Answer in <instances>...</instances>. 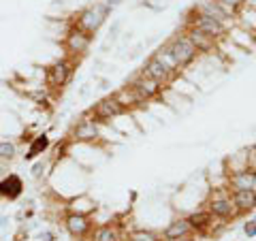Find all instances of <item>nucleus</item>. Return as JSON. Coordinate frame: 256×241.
<instances>
[{
	"label": "nucleus",
	"instance_id": "nucleus-1",
	"mask_svg": "<svg viewBox=\"0 0 256 241\" xmlns=\"http://www.w3.org/2000/svg\"><path fill=\"white\" fill-rule=\"evenodd\" d=\"M109 13H111L109 6L100 4V2L88 6V9H84L82 13L77 15V28H82L84 32H88V34H94V32L105 24V20L109 18Z\"/></svg>",
	"mask_w": 256,
	"mask_h": 241
},
{
	"label": "nucleus",
	"instance_id": "nucleus-2",
	"mask_svg": "<svg viewBox=\"0 0 256 241\" xmlns=\"http://www.w3.org/2000/svg\"><path fill=\"white\" fill-rule=\"evenodd\" d=\"M166 50H169V54L173 56V60L178 62V66H180V68L190 66V64L196 60V56H198L196 47L190 43V38H188L186 34L175 36L173 41H171L169 45H166Z\"/></svg>",
	"mask_w": 256,
	"mask_h": 241
},
{
	"label": "nucleus",
	"instance_id": "nucleus-3",
	"mask_svg": "<svg viewBox=\"0 0 256 241\" xmlns=\"http://www.w3.org/2000/svg\"><path fill=\"white\" fill-rule=\"evenodd\" d=\"M190 26L203 30L205 34H210L214 38V41H220V38L226 36V24H222L220 20H216L207 13H201L198 9L194 11V18L190 20Z\"/></svg>",
	"mask_w": 256,
	"mask_h": 241
},
{
	"label": "nucleus",
	"instance_id": "nucleus-4",
	"mask_svg": "<svg viewBox=\"0 0 256 241\" xmlns=\"http://www.w3.org/2000/svg\"><path fill=\"white\" fill-rule=\"evenodd\" d=\"M126 109L124 105L120 102L116 96H107V98L98 100L96 105L92 107V118L96 120V122H105V120H114V118H120L124 116Z\"/></svg>",
	"mask_w": 256,
	"mask_h": 241
},
{
	"label": "nucleus",
	"instance_id": "nucleus-5",
	"mask_svg": "<svg viewBox=\"0 0 256 241\" xmlns=\"http://www.w3.org/2000/svg\"><path fill=\"white\" fill-rule=\"evenodd\" d=\"M143 73H146L148 77H152L156 84L160 86H166V84H171L173 79H175V73L166 66V64L158 58V56L154 54L152 58L146 62V66H143Z\"/></svg>",
	"mask_w": 256,
	"mask_h": 241
},
{
	"label": "nucleus",
	"instance_id": "nucleus-6",
	"mask_svg": "<svg viewBox=\"0 0 256 241\" xmlns=\"http://www.w3.org/2000/svg\"><path fill=\"white\" fill-rule=\"evenodd\" d=\"M70 77H73V64H70L68 60H58L54 62L50 70H47V84H50L52 88H56V90H60V88H64Z\"/></svg>",
	"mask_w": 256,
	"mask_h": 241
},
{
	"label": "nucleus",
	"instance_id": "nucleus-7",
	"mask_svg": "<svg viewBox=\"0 0 256 241\" xmlns=\"http://www.w3.org/2000/svg\"><path fill=\"white\" fill-rule=\"evenodd\" d=\"M128 86H130L132 90L137 92V94H139V96H141V98L146 100V102H148V100H152V98H156V96L160 94V90H162V86L156 84L154 79L148 77L146 73L137 75V77H134V79H132V82L128 84Z\"/></svg>",
	"mask_w": 256,
	"mask_h": 241
},
{
	"label": "nucleus",
	"instance_id": "nucleus-8",
	"mask_svg": "<svg viewBox=\"0 0 256 241\" xmlns=\"http://www.w3.org/2000/svg\"><path fill=\"white\" fill-rule=\"evenodd\" d=\"M92 43V36L88 34V32H84L82 28H70L68 30V34H66V50L70 54H75V56H82L88 52V47H90Z\"/></svg>",
	"mask_w": 256,
	"mask_h": 241
},
{
	"label": "nucleus",
	"instance_id": "nucleus-9",
	"mask_svg": "<svg viewBox=\"0 0 256 241\" xmlns=\"http://www.w3.org/2000/svg\"><path fill=\"white\" fill-rule=\"evenodd\" d=\"M70 136H73L75 141H84V143L96 141L98 139V124H96V120H90V118L79 120L73 128V132H70Z\"/></svg>",
	"mask_w": 256,
	"mask_h": 241
},
{
	"label": "nucleus",
	"instance_id": "nucleus-10",
	"mask_svg": "<svg viewBox=\"0 0 256 241\" xmlns=\"http://www.w3.org/2000/svg\"><path fill=\"white\" fill-rule=\"evenodd\" d=\"M207 212H210L214 218L228 220V218H233V216H237V207L233 205L230 196H214L210 200V210Z\"/></svg>",
	"mask_w": 256,
	"mask_h": 241
},
{
	"label": "nucleus",
	"instance_id": "nucleus-11",
	"mask_svg": "<svg viewBox=\"0 0 256 241\" xmlns=\"http://www.w3.org/2000/svg\"><path fill=\"white\" fill-rule=\"evenodd\" d=\"M64 226H66V230H68L73 237H84V235H88V232H90L92 222L88 220V216L73 212V214L66 216V220H64Z\"/></svg>",
	"mask_w": 256,
	"mask_h": 241
},
{
	"label": "nucleus",
	"instance_id": "nucleus-12",
	"mask_svg": "<svg viewBox=\"0 0 256 241\" xmlns=\"http://www.w3.org/2000/svg\"><path fill=\"white\" fill-rule=\"evenodd\" d=\"M186 36L190 38V43L196 47L198 54H201V52H203V54H212V52L216 50V43H218V41H214L210 34H205L203 30H198V28H194V26H188Z\"/></svg>",
	"mask_w": 256,
	"mask_h": 241
},
{
	"label": "nucleus",
	"instance_id": "nucleus-13",
	"mask_svg": "<svg viewBox=\"0 0 256 241\" xmlns=\"http://www.w3.org/2000/svg\"><path fill=\"white\" fill-rule=\"evenodd\" d=\"M22 192H24V182L20 175H6L4 180H0V196L6 198V200H15V198H20L22 196Z\"/></svg>",
	"mask_w": 256,
	"mask_h": 241
},
{
	"label": "nucleus",
	"instance_id": "nucleus-14",
	"mask_svg": "<svg viewBox=\"0 0 256 241\" xmlns=\"http://www.w3.org/2000/svg\"><path fill=\"white\" fill-rule=\"evenodd\" d=\"M233 205L237 207V212H250L256 207V188H248V190H233Z\"/></svg>",
	"mask_w": 256,
	"mask_h": 241
},
{
	"label": "nucleus",
	"instance_id": "nucleus-15",
	"mask_svg": "<svg viewBox=\"0 0 256 241\" xmlns=\"http://www.w3.org/2000/svg\"><path fill=\"white\" fill-rule=\"evenodd\" d=\"M230 186L233 190H248V188H256V171L254 168H242L230 175Z\"/></svg>",
	"mask_w": 256,
	"mask_h": 241
},
{
	"label": "nucleus",
	"instance_id": "nucleus-16",
	"mask_svg": "<svg viewBox=\"0 0 256 241\" xmlns=\"http://www.w3.org/2000/svg\"><path fill=\"white\" fill-rule=\"evenodd\" d=\"M114 96H116V98H118L120 102H122L126 111H128V109H134V107H146V105H148V102L143 100L141 96H139L137 92H134L130 86L122 88V90H120V92H116Z\"/></svg>",
	"mask_w": 256,
	"mask_h": 241
},
{
	"label": "nucleus",
	"instance_id": "nucleus-17",
	"mask_svg": "<svg viewBox=\"0 0 256 241\" xmlns=\"http://www.w3.org/2000/svg\"><path fill=\"white\" fill-rule=\"evenodd\" d=\"M190 230H192V228H190L188 220H175V222H171L169 226H166L164 239H184Z\"/></svg>",
	"mask_w": 256,
	"mask_h": 241
},
{
	"label": "nucleus",
	"instance_id": "nucleus-18",
	"mask_svg": "<svg viewBox=\"0 0 256 241\" xmlns=\"http://www.w3.org/2000/svg\"><path fill=\"white\" fill-rule=\"evenodd\" d=\"M188 224H190V228H194V230H207L214 224V216L210 212H198V214H192L190 218H186Z\"/></svg>",
	"mask_w": 256,
	"mask_h": 241
},
{
	"label": "nucleus",
	"instance_id": "nucleus-19",
	"mask_svg": "<svg viewBox=\"0 0 256 241\" xmlns=\"http://www.w3.org/2000/svg\"><path fill=\"white\" fill-rule=\"evenodd\" d=\"M47 148H50V136H47V134H38V136H34V139L30 141V148H28L26 160H32V158L41 156Z\"/></svg>",
	"mask_w": 256,
	"mask_h": 241
},
{
	"label": "nucleus",
	"instance_id": "nucleus-20",
	"mask_svg": "<svg viewBox=\"0 0 256 241\" xmlns=\"http://www.w3.org/2000/svg\"><path fill=\"white\" fill-rule=\"evenodd\" d=\"M94 241H120V235L118 230L114 226H109V224H105V226H98L94 230Z\"/></svg>",
	"mask_w": 256,
	"mask_h": 241
},
{
	"label": "nucleus",
	"instance_id": "nucleus-21",
	"mask_svg": "<svg viewBox=\"0 0 256 241\" xmlns=\"http://www.w3.org/2000/svg\"><path fill=\"white\" fill-rule=\"evenodd\" d=\"M156 56H158V58H160V60H162V62L166 64V66H169V68L173 70V73H175V75H178V73H180V70H182V68L178 66V62H175V60H173V56L169 54V50H166V47H162V50H158V52H156Z\"/></svg>",
	"mask_w": 256,
	"mask_h": 241
},
{
	"label": "nucleus",
	"instance_id": "nucleus-22",
	"mask_svg": "<svg viewBox=\"0 0 256 241\" xmlns=\"http://www.w3.org/2000/svg\"><path fill=\"white\" fill-rule=\"evenodd\" d=\"M15 154H18V148H15V143H11V141H0V158H2V160H11V158H15Z\"/></svg>",
	"mask_w": 256,
	"mask_h": 241
},
{
	"label": "nucleus",
	"instance_id": "nucleus-23",
	"mask_svg": "<svg viewBox=\"0 0 256 241\" xmlns=\"http://www.w3.org/2000/svg\"><path fill=\"white\" fill-rule=\"evenodd\" d=\"M128 241H160V239L156 232H152V230H134V232H130Z\"/></svg>",
	"mask_w": 256,
	"mask_h": 241
},
{
	"label": "nucleus",
	"instance_id": "nucleus-24",
	"mask_svg": "<svg viewBox=\"0 0 256 241\" xmlns=\"http://www.w3.org/2000/svg\"><path fill=\"white\" fill-rule=\"evenodd\" d=\"M218 2H222V4H228L230 6V9H239V6H242L244 2H246V0H218Z\"/></svg>",
	"mask_w": 256,
	"mask_h": 241
},
{
	"label": "nucleus",
	"instance_id": "nucleus-25",
	"mask_svg": "<svg viewBox=\"0 0 256 241\" xmlns=\"http://www.w3.org/2000/svg\"><path fill=\"white\" fill-rule=\"evenodd\" d=\"M246 235H248V237H254V235H256V218H254L252 222L246 224Z\"/></svg>",
	"mask_w": 256,
	"mask_h": 241
},
{
	"label": "nucleus",
	"instance_id": "nucleus-26",
	"mask_svg": "<svg viewBox=\"0 0 256 241\" xmlns=\"http://www.w3.org/2000/svg\"><path fill=\"white\" fill-rule=\"evenodd\" d=\"M38 241H54V237H52V232H41V235L36 237Z\"/></svg>",
	"mask_w": 256,
	"mask_h": 241
},
{
	"label": "nucleus",
	"instance_id": "nucleus-27",
	"mask_svg": "<svg viewBox=\"0 0 256 241\" xmlns=\"http://www.w3.org/2000/svg\"><path fill=\"white\" fill-rule=\"evenodd\" d=\"M118 2H120V0H107V2H105V4L109 6V9H114V6H116Z\"/></svg>",
	"mask_w": 256,
	"mask_h": 241
},
{
	"label": "nucleus",
	"instance_id": "nucleus-28",
	"mask_svg": "<svg viewBox=\"0 0 256 241\" xmlns=\"http://www.w3.org/2000/svg\"><path fill=\"white\" fill-rule=\"evenodd\" d=\"M180 241H182V239H180ZM184 241H194V239H184Z\"/></svg>",
	"mask_w": 256,
	"mask_h": 241
}]
</instances>
